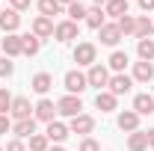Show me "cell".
Masks as SVG:
<instances>
[{
    "instance_id": "obj_1",
    "label": "cell",
    "mask_w": 154,
    "mask_h": 151,
    "mask_svg": "<svg viewBox=\"0 0 154 151\" xmlns=\"http://www.w3.org/2000/svg\"><path fill=\"white\" fill-rule=\"evenodd\" d=\"M62 83H65V92H68V95H80V92H86V89H89V80H86V74H83V71H77V68L65 71Z\"/></svg>"
},
{
    "instance_id": "obj_2",
    "label": "cell",
    "mask_w": 154,
    "mask_h": 151,
    "mask_svg": "<svg viewBox=\"0 0 154 151\" xmlns=\"http://www.w3.org/2000/svg\"><path fill=\"white\" fill-rule=\"evenodd\" d=\"M86 80H89V86H95L98 92H104V89H107V83H110V68H107V65H101V62H95V65H89Z\"/></svg>"
},
{
    "instance_id": "obj_3",
    "label": "cell",
    "mask_w": 154,
    "mask_h": 151,
    "mask_svg": "<svg viewBox=\"0 0 154 151\" xmlns=\"http://www.w3.org/2000/svg\"><path fill=\"white\" fill-rule=\"evenodd\" d=\"M74 62L77 65H86V68L95 65L98 62V48L92 45V42H80V45L74 48Z\"/></svg>"
},
{
    "instance_id": "obj_4",
    "label": "cell",
    "mask_w": 154,
    "mask_h": 151,
    "mask_svg": "<svg viewBox=\"0 0 154 151\" xmlns=\"http://www.w3.org/2000/svg\"><path fill=\"white\" fill-rule=\"evenodd\" d=\"M57 113L59 116H68V119L80 116V113H83V101H80V95H65V98H59V101H57Z\"/></svg>"
},
{
    "instance_id": "obj_5",
    "label": "cell",
    "mask_w": 154,
    "mask_h": 151,
    "mask_svg": "<svg viewBox=\"0 0 154 151\" xmlns=\"http://www.w3.org/2000/svg\"><path fill=\"white\" fill-rule=\"evenodd\" d=\"M54 39H57V42H62V45H65V42H71V39H80V27H77L74 21H59V24H54Z\"/></svg>"
},
{
    "instance_id": "obj_6",
    "label": "cell",
    "mask_w": 154,
    "mask_h": 151,
    "mask_svg": "<svg viewBox=\"0 0 154 151\" xmlns=\"http://www.w3.org/2000/svg\"><path fill=\"white\" fill-rule=\"evenodd\" d=\"M33 119H36V122H45V125H51V122L57 119V104H54L51 98H42L36 107H33Z\"/></svg>"
},
{
    "instance_id": "obj_7",
    "label": "cell",
    "mask_w": 154,
    "mask_h": 151,
    "mask_svg": "<svg viewBox=\"0 0 154 151\" xmlns=\"http://www.w3.org/2000/svg\"><path fill=\"white\" fill-rule=\"evenodd\" d=\"M98 39H101V45H107V48H116L119 42H122V30H119V24L116 21H107L101 30H98Z\"/></svg>"
},
{
    "instance_id": "obj_8",
    "label": "cell",
    "mask_w": 154,
    "mask_h": 151,
    "mask_svg": "<svg viewBox=\"0 0 154 151\" xmlns=\"http://www.w3.org/2000/svg\"><path fill=\"white\" fill-rule=\"evenodd\" d=\"M134 86V77L131 74H110V83H107V92H113L116 98L119 95H128Z\"/></svg>"
},
{
    "instance_id": "obj_9",
    "label": "cell",
    "mask_w": 154,
    "mask_h": 151,
    "mask_svg": "<svg viewBox=\"0 0 154 151\" xmlns=\"http://www.w3.org/2000/svg\"><path fill=\"white\" fill-rule=\"evenodd\" d=\"M68 133H71V131H68V125H65V122H57V119L45 128V136H48L54 145H62V142L68 139Z\"/></svg>"
},
{
    "instance_id": "obj_10",
    "label": "cell",
    "mask_w": 154,
    "mask_h": 151,
    "mask_svg": "<svg viewBox=\"0 0 154 151\" xmlns=\"http://www.w3.org/2000/svg\"><path fill=\"white\" fill-rule=\"evenodd\" d=\"M68 131H71V133H80V136H86V133L95 131V119H92V116H86V113H80V116H74V119L68 122Z\"/></svg>"
},
{
    "instance_id": "obj_11",
    "label": "cell",
    "mask_w": 154,
    "mask_h": 151,
    "mask_svg": "<svg viewBox=\"0 0 154 151\" xmlns=\"http://www.w3.org/2000/svg\"><path fill=\"white\" fill-rule=\"evenodd\" d=\"M9 119H15V122H21V119H33V104L21 95V98H12V110H9Z\"/></svg>"
},
{
    "instance_id": "obj_12",
    "label": "cell",
    "mask_w": 154,
    "mask_h": 151,
    "mask_svg": "<svg viewBox=\"0 0 154 151\" xmlns=\"http://www.w3.org/2000/svg\"><path fill=\"white\" fill-rule=\"evenodd\" d=\"M139 119H142V116L134 113V110H122V113H119V119H116V125H119V131L134 133V131H139Z\"/></svg>"
},
{
    "instance_id": "obj_13",
    "label": "cell",
    "mask_w": 154,
    "mask_h": 151,
    "mask_svg": "<svg viewBox=\"0 0 154 151\" xmlns=\"http://www.w3.org/2000/svg\"><path fill=\"white\" fill-rule=\"evenodd\" d=\"M33 36L42 39V42L51 39V36H54V21L45 18V15H36V18H33Z\"/></svg>"
},
{
    "instance_id": "obj_14",
    "label": "cell",
    "mask_w": 154,
    "mask_h": 151,
    "mask_svg": "<svg viewBox=\"0 0 154 151\" xmlns=\"http://www.w3.org/2000/svg\"><path fill=\"white\" fill-rule=\"evenodd\" d=\"M18 27H21V15L15 12V9H3V12H0V30H3L6 36L15 33Z\"/></svg>"
},
{
    "instance_id": "obj_15",
    "label": "cell",
    "mask_w": 154,
    "mask_h": 151,
    "mask_svg": "<svg viewBox=\"0 0 154 151\" xmlns=\"http://www.w3.org/2000/svg\"><path fill=\"white\" fill-rule=\"evenodd\" d=\"M12 133L15 139H30L36 133V119H21V122H12Z\"/></svg>"
},
{
    "instance_id": "obj_16",
    "label": "cell",
    "mask_w": 154,
    "mask_h": 151,
    "mask_svg": "<svg viewBox=\"0 0 154 151\" xmlns=\"http://www.w3.org/2000/svg\"><path fill=\"white\" fill-rule=\"evenodd\" d=\"M131 77H134L136 83H151V80H154V65L139 59V62H134V74H131Z\"/></svg>"
},
{
    "instance_id": "obj_17",
    "label": "cell",
    "mask_w": 154,
    "mask_h": 151,
    "mask_svg": "<svg viewBox=\"0 0 154 151\" xmlns=\"http://www.w3.org/2000/svg\"><path fill=\"white\" fill-rule=\"evenodd\" d=\"M0 48H3V57H21V36L18 33H9V36L0 42Z\"/></svg>"
},
{
    "instance_id": "obj_18",
    "label": "cell",
    "mask_w": 154,
    "mask_h": 151,
    "mask_svg": "<svg viewBox=\"0 0 154 151\" xmlns=\"http://www.w3.org/2000/svg\"><path fill=\"white\" fill-rule=\"evenodd\" d=\"M154 36V21L148 18V15H139L136 18V30H134V39L139 42V39H151Z\"/></svg>"
},
{
    "instance_id": "obj_19",
    "label": "cell",
    "mask_w": 154,
    "mask_h": 151,
    "mask_svg": "<svg viewBox=\"0 0 154 151\" xmlns=\"http://www.w3.org/2000/svg\"><path fill=\"white\" fill-rule=\"evenodd\" d=\"M116 104H119V98H116L113 92H107V89L95 95V107L101 110V113H113V110H116Z\"/></svg>"
},
{
    "instance_id": "obj_20",
    "label": "cell",
    "mask_w": 154,
    "mask_h": 151,
    "mask_svg": "<svg viewBox=\"0 0 154 151\" xmlns=\"http://www.w3.org/2000/svg\"><path fill=\"white\" fill-rule=\"evenodd\" d=\"M134 113H139V116H148V113H154V98L148 92H139L134 98Z\"/></svg>"
},
{
    "instance_id": "obj_21",
    "label": "cell",
    "mask_w": 154,
    "mask_h": 151,
    "mask_svg": "<svg viewBox=\"0 0 154 151\" xmlns=\"http://www.w3.org/2000/svg\"><path fill=\"white\" fill-rule=\"evenodd\" d=\"M30 86H33V92L48 95V92H51V86H54V77L48 74V71H38V74L33 77V83H30Z\"/></svg>"
},
{
    "instance_id": "obj_22",
    "label": "cell",
    "mask_w": 154,
    "mask_h": 151,
    "mask_svg": "<svg viewBox=\"0 0 154 151\" xmlns=\"http://www.w3.org/2000/svg\"><path fill=\"white\" fill-rule=\"evenodd\" d=\"M104 15L113 18V21H119L122 15H128V0H110V3L104 6Z\"/></svg>"
},
{
    "instance_id": "obj_23",
    "label": "cell",
    "mask_w": 154,
    "mask_h": 151,
    "mask_svg": "<svg viewBox=\"0 0 154 151\" xmlns=\"http://www.w3.org/2000/svg\"><path fill=\"white\" fill-rule=\"evenodd\" d=\"M38 48H42V39H36L33 33H27V36H21V54L24 57H36Z\"/></svg>"
},
{
    "instance_id": "obj_24",
    "label": "cell",
    "mask_w": 154,
    "mask_h": 151,
    "mask_svg": "<svg viewBox=\"0 0 154 151\" xmlns=\"http://www.w3.org/2000/svg\"><path fill=\"white\" fill-rule=\"evenodd\" d=\"M104 24H107L104 9H101V6H92V9H89V15H86V27H89V30H101Z\"/></svg>"
},
{
    "instance_id": "obj_25",
    "label": "cell",
    "mask_w": 154,
    "mask_h": 151,
    "mask_svg": "<svg viewBox=\"0 0 154 151\" xmlns=\"http://www.w3.org/2000/svg\"><path fill=\"white\" fill-rule=\"evenodd\" d=\"M36 6H38V12H42L45 18H51V21H54V15H59V12L65 9V6H62L59 0H38Z\"/></svg>"
},
{
    "instance_id": "obj_26",
    "label": "cell",
    "mask_w": 154,
    "mask_h": 151,
    "mask_svg": "<svg viewBox=\"0 0 154 151\" xmlns=\"http://www.w3.org/2000/svg\"><path fill=\"white\" fill-rule=\"evenodd\" d=\"M107 62H110V68H113L116 74H125V68H128V62H131V59H128V54H125V51H113Z\"/></svg>"
},
{
    "instance_id": "obj_27",
    "label": "cell",
    "mask_w": 154,
    "mask_h": 151,
    "mask_svg": "<svg viewBox=\"0 0 154 151\" xmlns=\"http://www.w3.org/2000/svg\"><path fill=\"white\" fill-rule=\"evenodd\" d=\"M128 148L131 151H148V136H145V131H134L131 136H128Z\"/></svg>"
},
{
    "instance_id": "obj_28",
    "label": "cell",
    "mask_w": 154,
    "mask_h": 151,
    "mask_svg": "<svg viewBox=\"0 0 154 151\" xmlns=\"http://www.w3.org/2000/svg\"><path fill=\"white\" fill-rule=\"evenodd\" d=\"M136 54L142 62H151L154 59V39H139L136 42Z\"/></svg>"
},
{
    "instance_id": "obj_29",
    "label": "cell",
    "mask_w": 154,
    "mask_h": 151,
    "mask_svg": "<svg viewBox=\"0 0 154 151\" xmlns=\"http://www.w3.org/2000/svg\"><path fill=\"white\" fill-rule=\"evenodd\" d=\"M65 15H68V21H74V24H80V21H86V15H89V9L77 0V3H71V6H65Z\"/></svg>"
},
{
    "instance_id": "obj_30",
    "label": "cell",
    "mask_w": 154,
    "mask_h": 151,
    "mask_svg": "<svg viewBox=\"0 0 154 151\" xmlns=\"http://www.w3.org/2000/svg\"><path fill=\"white\" fill-rule=\"evenodd\" d=\"M48 148H51V139L45 133H33L30 136V148L27 151H48Z\"/></svg>"
},
{
    "instance_id": "obj_31",
    "label": "cell",
    "mask_w": 154,
    "mask_h": 151,
    "mask_svg": "<svg viewBox=\"0 0 154 151\" xmlns=\"http://www.w3.org/2000/svg\"><path fill=\"white\" fill-rule=\"evenodd\" d=\"M116 24H119L122 36H134V30H136V18H134V15H122Z\"/></svg>"
},
{
    "instance_id": "obj_32",
    "label": "cell",
    "mask_w": 154,
    "mask_h": 151,
    "mask_svg": "<svg viewBox=\"0 0 154 151\" xmlns=\"http://www.w3.org/2000/svg\"><path fill=\"white\" fill-rule=\"evenodd\" d=\"M9 110H12V95H9V89L0 86V116H9Z\"/></svg>"
},
{
    "instance_id": "obj_33",
    "label": "cell",
    "mask_w": 154,
    "mask_h": 151,
    "mask_svg": "<svg viewBox=\"0 0 154 151\" xmlns=\"http://www.w3.org/2000/svg\"><path fill=\"white\" fill-rule=\"evenodd\" d=\"M15 74V62L9 57H0V77H12Z\"/></svg>"
},
{
    "instance_id": "obj_34",
    "label": "cell",
    "mask_w": 154,
    "mask_h": 151,
    "mask_svg": "<svg viewBox=\"0 0 154 151\" xmlns=\"http://www.w3.org/2000/svg\"><path fill=\"white\" fill-rule=\"evenodd\" d=\"M77 151H101V145H98L92 136H83V142H80V148Z\"/></svg>"
},
{
    "instance_id": "obj_35",
    "label": "cell",
    "mask_w": 154,
    "mask_h": 151,
    "mask_svg": "<svg viewBox=\"0 0 154 151\" xmlns=\"http://www.w3.org/2000/svg\"><path fill=\"white\" fill-rule=\"evenodd\" d=\"M30 3H33V0H9V9H15V12H24V9H30Z\"/></svg>"
},
{
    "instance_id": "obj_36",
    "label": "cell",
    "mask_w": 154,
    "mask_h": 151,
    "mask_svg": "<svg viewBox=\"0 0 154 151\" xmlns=\"http://www.w3.org/2000/svg\"><path fill=\"white\" fill-rule=\"evenodd\" d=\"M6 151H27V145H24V139H12V142H6Z\"/></svg>"
},
{
    "instance_id": "obj_37",
    "label": "cell",
    "mask_w": 154,
    "mask_h": 151,
    "mask_svg": "<svg viewBox=\"0 0 154 151\" xmlns=\"http://www.w3.org/2000/svg\"><path fill=\"white\" fill-rule=\"evenodd\" d=\"M9 131H12V119H9V116H0V136L9 133Z\"/></svg>"
},
{
    "instance_id": "obj_38",
    "label": "cell",
    "mask_w": 154,
    "mask_h": 151,
    "mask_svg": "<svg viewBox=\"0 0 154 151\" xmlns=\"http://www.w3.org/2000/svg\"><path fill=\"white\" fill-rule=\"evenodd\" d=\"M136 6H139L142 12H154V0H136Z\"/></svg>"
},
{
    "instance_id": "obj_39",
    "label": "cell",
    "mask_w": 154,
    "mask_h": 151,
    "mask_svg": "<svg viewBox=\"0 0 154 151\" xmlns=\"http://www.w3.org/2000/svg\"><path fill=\"white\" fill-rule=\"evenodd\" d=\"M145 136H148V148H154V128H148V131H145Z\"/></svg>"
},
{
    "instance_id": "obj_40",
    "label": "cell",
    "mask_w": 154,
    "mask_h": 151,
    "mask_svg": "<svg viewBox=\"0 0 154 151\" xmlns=\"http://www.w3.org/2000/svg\"><path fill=\"white\" fill-rule=\"evenodd\" d=\"M107 3H110V0H92V6H101V9H104Z\"/></svg>"
},
{
    "instance_id": "obj_41",
    "label": "cell",
    "mask_w": 154,
    "mask_h": 151,
    "mask_svg": "<svg viewBox=\"0 0 154 151\" xmlns=\"http://www.w3.org/2000/svg\"><path fill=\"white\" fill-rule=\"evenodd\" d=\"M48 151H65V148H62V145H51Z\"/></svg>"
},
{
    "instance_id": "obj_42",
    "label": "cell",
    "mask_w": 154,
    "mask_h": 151,
    "mask_svg": "<svg viewBox=\"0 0 154 151\" xmlns=\"http://www.w3.org/2000/svg\"><path fill=\"white\" fill-rule=\"evenodd\" d=\"M59 3H62V6H71V3H77V0H59Z\"/></svg>"
},
{
    "instance_id": "obj_43",
    "label": "cell",
    "mask_w": 154,
    "mask_h": 151,
    "mask_svg": "<svg viewBox=\"0 0 154 151\" xmlns=\"http://www.w3.org/2000/svg\"><path fill=\"white\" fill-rule=\"evenodd\" d=\"M0 151H6V148H0Z\"/></svg>"
},
{
    "instance_id": "obj_44",
    "label": "cell",
    "mask_w": 154,
    "mask_h": 151,
    "mask_svg": "<svg viewBox=\"0 0 154 151\" xmlns=\"http://www.w3.org/2000/svg\"><path fill=\"white\" fill-rule=\"evenodd\" d=\"M151 21H154V18H151Z\"/></svg>"
}]
</instances>
